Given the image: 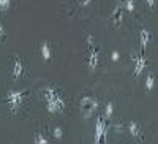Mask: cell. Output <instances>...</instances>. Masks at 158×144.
Wrapping results in <instances>:
<instances>
[{"mask_svg":"<svg viewBox=\"0 0 158 144\" xmlns=\"http://www.w3.org/2000/svg\"><path fill=\"white\" fill-rule=\"evenodd\" d=\"M43 97L46 100V104H48V111L52 112V114H57V112H63L65 108H67V101L65 98L57 92L56 87L52 86H48L43 92Z\"/></svg>","mask_w":158,"mask_h":144,"instance_id":"obj_1","label":"cell"},{"mask_svg":"<svg viewBox=\"0 0 158 144\" xmlns=\"http://www.w3.org/2000/svg\"><path fill=\"white\" fill-rule=\"evenodd\" d=\"M27 97V90H10L6 94V103L10 104L11 112H18L19 108L22 106V103Z\"/></svg>","mask_w":158,"mask_h":144,"instance_id":"obj_2","label":"cell"},{"mask_svg":"<svg viewBox=\"0 0 158 144\" xmlns=\"http://www.w3.org/2000/svg\"><path fill=\"white\" fill-rule=\"evenodd\" d=\"M87 43H89V56H87V62H89V68L90 70H95L98 67V62H100V51L94 43V38L90 35L87 36Z\"/></svg>","mask_w":158,"mask_h":144,"instance_id":"obj_3","label":"cell"},{"mask_svg":"<svg viewBox=\"0 0 158 144\" xmlns=\"http://www.w3.org/2000/svg\"><path fill=\"white\" fill-rule=\"evenodd\" d=\"M79 106H81V111L85 117L92 116V112H95L97 108H98V101L92 97V95H84L81 98V103H79Z\"/></svg>","mask_w":158,"mask_h":144,"instance_id":"obj_4","label":"cell"},{"mask_svg":"<svg viewBox=\"0 0 158 144\" xmlns=\"http://www.w3.org/2000/svg\"><path fill=\"white\" fill-rule=\"evenodd\" d=\"M106 139V119L100 116L97 119V127H95V142H100Z\"/></svg>","mask_w":158,"mask_h":144,"instance_id":"obj_5","label":"cell"},{"mask_svg":"<svg viewBox=\"0 0 158 144\" xmlns=\"http://www.w3.org/2000/svg\"><path fill=\"white\" fill-rule=\"evenodd\" d=\"M131 59H133V62H135V71H133V74L135 76H139L144 70L147 68V60L144 59V57H141V56H138V54H133V56H131Z\"/></svg>","mask_w":158,"mask_h":144,"instance_id":"obj_6","label":"cell"},{"mask_svg":"<svg viewBox=\"0 0 158 144\" xmlns=\"http://www.w3.org/2000/svg\"><path fill=\"white\" fill-rule=\"evenodd\" d=\"M24 73V67H22V62L19 57H15L13 60V68H11V78L13 79H21Z\"/></svg>","mask_w":158,"mask_h":144,"instance_id":"obj_7","label":"cell"},{"mask_svg":"<svg viewBox=\"0 0 158 144\" xmlns=\"http://www.w3.org/2000/svg\"><path fill=\"white\" fill-rule=\"evenodd\" d=\"M150 40H152V35H150V32H149L147 29H141V30H139V41H141L142 52L147 49V46H149Z\"/></svg>","mask_w":158,"mask_h":144,"instance_id":"obj_8","label":"cell"},{"mask_svg":"<svg viewBox=\"0 0 158 144\" xmlns=\"http://www.w3.org/2000/svg\"><path fill=\"white\" fill-rule=\"evenodd\" d=\"M128 132H130V135L133 136L136 141H142V130H141V127L136 124V122H130L128 124Z\"/></svg>","mask_w":158,"mask_h":144,"instance_id":"obj_9","label":"cell"},{"mask_svg":"<svg viewBox=\"0 0 158 144\" xmlns=\"http://www.w3.org/2000/svg\"><path fill=\"white\" fill-rule=\"evenodd\" d=\"M40 52H41V57L46 62H49L52 59V49H51V44L48 41H43L41 43V46H40Z\"/></svg>","mask_w":158,"mask_h":144,"instance_id":"obj_10","label":"cell"},{"mask_svg":"<svg viewBox=\"0 0 158 144\" xmlns=\"http://www.w3.org/2000/svg\"><path fill=\"white\" fill-rule=\"evenodd\" d=\"M112 114H114V104H112V101H109L106 106H104V112H103V117L106 121H109L111 117H112Z\"/></svg>","mask_w":158,"mask_h":144,"instance_id":"obj_11","label":"cell"},{"mask_svg":"<svg viewBox=\"0 0 158 144\" xmlns=\"http://www.w3.org/2000/svg\"><path fill=\"white\" fill-rule=\"evenodd\" d=\"M146 87H147V90H152L153 87H155V76L150 73V74H147V79H146Z\"/></svg>","mask_w":158,"mask_h":144,"instance_id":"obj_12","label":"cell"},{"mask_svg":"<svg viewBox=\"0 0 158 144\" xmlns=\"http://www.w3.org/2000/svg\"><path fill=\"white\" fill-rule=\"evenodd\" d=\"M114 22H115L117 25L122 22V8H120V6H117L115 11H114Z\"/></svg>","mask_w":158,"mask_h":144,"instance_id":"obj_13","label":"cell"},{"mask_svg":"<svg viewBox=\"0 0 158 144\" xmlns=\"http://www.w3.org/2000/svg\"><path fill=\"white\" fill-rule=\"evenodd\" d=\"M33 141H35L36 144H46L49 139H48L44 135H41V133H36V135H35V138H33Z\"/></svg>","mask_w":158,"mask_h":144,"instance_id":"obj_14","label":"cell"},{"mask_svg":"<svg viewBox=\"0 0 158 144\" xmlns=\"http://www.w3.org/2000/svg\"><path fill=\"white\" fill-rule=\"evenodd\" d=\"M52 136H54L56 139H62L63 138V130L60 127H56L54 130H52Z\"/></svg>","mask_w":158,"mask_h":144,"instance_id":"obj_15","label":"cell"},{"mask_svg":"<svg viewBox=\"0 0 158 144\" xmlns=\"http://www.w3.org/2000/svg\"><path fill=\"white\" fill-rule=\"evenodd\" d=\"M123 5H125L127 11H130V13L135 11V2H133V0H123Z\"/></svg>","mask_w":158,"mask_h":144,"instance_id":"obj_16","label":"cell"},{"mask_svg":"<svg viewBox=\"0 0 158 144\" xmlns=\"http://www.w3.org/2000/svg\"><path fill=\"white\" fill-rule=\"evenodd\" d=\"M11 5V0H0V10L2 11H6Z\"/></svg>","mask_w":158,"mask_h":144,"instance_id":"obj_17","label":"cell"},{"mask_svg":"<svg viewBox=\"0 0 158 144\" xmlns=\"http://www.w3.org/2000/svg\"><path fill=\"white\" fill-rule=\"evenodd\" d=\"M76 2L79 3V5H82V6H85V5H89L92 0H76Z\"/></svg>","mask_w":158,"mask_h":144,"instance_id":"obj_18","label":"cell"},{"mask_svg":"<svg viewBox=\"0 0 158 144\" xmlns=\"http://www.w3.org/2000/svg\"><path fill=\"white\" fill-rule=\"evenodd\" d=\"M0 38H5V27L2 22H0Z\"/></svg>","mask_w":158,"mask_h":144,"instance_id":"obj_19","label":"cell"},{"mask_svg":"<svg viewBox=\"0 0 158 144\" xmlns=\"http://www.w3.org/2000/svg\"><path fill=\"white\" fill-rule=\"evenodd\" d=\"M111 59H112V60H118V52H117V51H112Z\"/></svg>","mask_w":158,"mask_h":144,"instance_id":"obj_20","label":"cell"},{"mask_svg":"<svg viewBox=\"0 0 158 144\" xmlns=\"http://www.w3.org/2000/svg\"><path fill=\"white\" fill-rule=\"evenodd\" d=\"M146 2H147V5L150 8H155V0H146Z\"/></svg>","mask_w":158,"mask_h":144,"instance_id":"obj_21","label":"cell"}]
</instances>
